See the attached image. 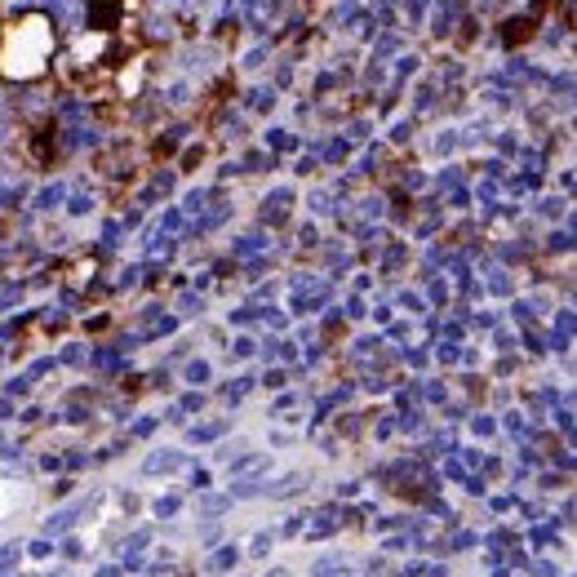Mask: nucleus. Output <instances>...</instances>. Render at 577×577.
Instances as JSON below:
<instances>
[{
	"label": "nucleus",
	"instance_id": "nucleus-2",
	"mask_svg": "<svg viewBox=\"0 0 577 577\" xmlns=\"http://www.w3.org/2000/svg\"><path fill=\"white\" fill-rule=\"evenodd\" d=\"M102 49V36H80L76 41V58H89V54H98Z\"/></svg>",
	"mask_w": 577,
	"mask_h": 577
},
{
	"label": "nucleus",
	"instance_id": "nucleus-1",
	"mask_svg": "<svg viewBox=\"0 0 577 577\" xmlns=\"http://www.w3.org/2000/svg\"><path fill=\"white\" fill-rule=\"evenodd\" d=\"M54 58V27L45 14H32L23 23H14L0 45V71L10 80H36Z\"/></svg>",
	"mask_w": 577,
	"mask_h": 577
}]
</instances>
